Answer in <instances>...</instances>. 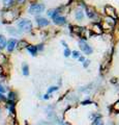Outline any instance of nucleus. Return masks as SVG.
<instances>
[{
	"instance_id": "nucleus-1",
	"label": "nucleus",
	"mask_w": 119,
	"mask_h": 125,
	"mask_svg": "<svg viewBox=\"0 0 119 125\" xmlns=\"http://www.w3.org/2000/svg\"><path fill=\"white\" fill-rule=\"evenodd\" d=\"M18 27L20 28V30L24 31V32H29L32 29V23L31 21L27 19H23L18 23Z\"/></svg>"
},
{
	"instance_id": "nucleus-2",
	"label": "nucleus",
	"mask_w": 119,
	"mask_h": 125,
	"mask_svg": "<svg viewBox=\"0 0 119 125\" xmlns=\"http://www.w3.org/2000/svg\"><path fill=\"white\" fill-rule=\"evenodd\" d=\"M44 10H45V5L41 3L32 4L28 7V13L31 14V15H37V14L42 13Z\"/></svg>"
},
{
	"instance_id": "nucleus-3",
	"label": "nucleus",
	"mask_w": 119,
	"mask_h": 125,
	"mask_svg": "<svg viewBox=\"0 0 119 125\" xmlns=\"http://www.w3.org/2000/svg\"><path fill=\"white\" fill-rule=\"evenodd\" d=\"M79 47L81 48V50L83 51L85 54H91L92 51H93L92 48L90 47L85 41H80V42H79Z\"/></svg>"
},
{
	"instance_id": "nucleus-4",
	"label": "nucleus",
	"mask_w": 119,
	"mask_h": 125,
	"mask_svg": "<svg viewBox=\"0 0 119 125\" xmlns=\"http://www.w3.org/2000/svg\"><path fill=\"white\" fill-rule=\"evenodd\" d=\"M52 18H53L54 24H56V25H63V24H65V22H66L65 18H64V17L59 16L57 12L54 14V16L52 17Z\"/></svg>"
},
{
	"instance_id": "nucleus-5",
	"label": "nucleus",
	"mask_w": 119,
	"mask_h": 125,
	"mask_svg": "<svg viewBox=\"0 0 119 125\" xmlns=\"http://www.w3.org/2000/svg\"><path fill=\"white\" fill-rule=\"evenodd\" d=\"M105 12L108 15V17H111L113 19H117V13H116V10L111 5H107L105 7Z\"/></svg>"
},
{
	"instance_id": "nucleus-6",
	"label": "nucleus",
	"mask_w": 119,
	"mask_h": 125,
	"mask_svg": "<svg viewBox=\"0 0 119 125\" xmlns=\"http://www.w3.org/2000/svg\"><path fill=\"white\" fill-rule=\"evenodd\" d=\"M17 41L16 40H14V39H12V40H9V41L7 42V45H6V48H7V50L9 51V52H12L13 50H15V48L17 47Z\"/></svg>"
},
{
	"instance_id": "nucleus-7",
	"label": "nucleus",
	"mask_w": 119,
	"mask_h": 125,
	"mask_svg": "<svg viewBox=\"0 0 119 125\" xmlns=\"http://www.w3.org/2000/svg\"><path fill=\"white\" fill-rule=\"evenodd\" d=\"M36 22H37V24L39 26H47V25H49L50 22L48 21V19L46 18H37L36 19Z\"/></svg>"
},
{
	"instance_id": "nucleus-8",
	"label": "nucleus",
	"mask_w": 119,
	"mask_h": 125,
	"mask_svg": "<svg viewBox=\"0 0 119 125\" xmlns=\"http://www.w3.org/2000/svg\"><path fill=\"white\" fill-rule=\"evenodd\" d=\"M75 17L78 21H81V20H83V18H84V12L82 10H77L75 13Z\"/></svg>"
},
{
	"instance_id": "nucleus-9",
	"label": "nucleus",
	"mask_w": 119,
	"mask_h": 125,
	"mask_svg": "<svg viewBox=\"0 0 119 125\" xmlns=\"http://www.w3.org/2000/svg\"><path fill=\"white\" fill-rule=\"evenodd\" d=\"M27 50L29 51V52L33 56L36 55V53H37V47H36V46H31V45H28V46H27Z\"/></svg>"
},
{
	"instance_id": "nucleus-10",
	"label": "nucleus",
	"mask_w": 119,
	"mask_h": 125,
	"mask_svg": "<svg viewBox=\"0 0 119 125\" xmlns=\"http://www.w3.org/2000/svg\"><path fill=\"white\" fill-rule=\"evenodd\" d=\"M86 14H87V16H88V18H90V19H93L95 17L94 10H93L92 8H90V7H87L86 8Z\"/></svg>"
},
{
	"instance_id": "nucleus-11",
	"label": "nucleus",
	"mask_w": 119,
	"mask_h": 125,
	"mask_svg": "<svg viewBox=\"0 0 119 125\" xmlns=\"http://www.w3.org/2000/svg\"><path fill=\"white\" fill-rule=\"evenodd\" d=\"M6 39L4 38V36L0 35V49H3L6 46Z\"/></svg>"
},
{
	"instance_id": "nucleus-12",
	"label": "nucleus",
	"mask_w": 119,
	"mask_h": 125,
	"mask_svg": "<svg viewBox=\"0 0 119 125\" xmlns=\"http://www.w3.org/2000/svg\"><path fill=\"white\" fill-rule=\"evenodd\" d=\"M103 28H101L100 25H97V24H94L93 25V27H92V31H94L95 33H97V35H100V33H101V30Z\"/></svg>"
},
{
	"instance_id": "nucleus-13",
	"label": "nucleus",
	"mask_w": 119,
	"mask_h": 125,
	"mask_svg": "<svg viewBox=\"0 0 119 125\" xmlns=\"http://www.w3.org/2000/svg\"><path fill=\"white\" fill-rule=\"evenodd\" d=\"M2 1H3L4 6H6V7L12 6L13 3H14V0H2Z\"/></svg>"
},
{
	"instance_id": "nucleus-14",
	"label": "nucleus",
	"mask_w": 119,
	"mask_h": 125,
	"mask_svg": "<svg viewBox=\"0 0 119 125\" xmlns=\"http://www.w3.org/2000/svg\"><path fill=\"white\" fill-rule=\"evenodd\" d=\"M23 74L25 76H27L28 74H29V68H28V66H27L26 64L23 65Z\"/></svg>"
},
{
	"instance_id": "nucleus-15",
	"label": "nucleus",
	"mask_w": 119,
	"mask_h": 125,
	"mask_svg": "<svg viewBox=\"0 0 119 125\" xmlns=\"http://www.w3.org/2000/svg\"><path fill=\"white\" fill-rule=\"evenodd\" d=\"M73 57H76V58H79L81 56V54H80L79 51H73Z\"/></svg>"
},
{
	"instance_id": "nucleus-16",
	"label": "nucleus",
	"mask_w": 119,
	"mask_h": 125,
	"mask_svg": "<svg viewBox=\"0 0 119 125\" xmlns=\"http://www.w3.org/2000/svg\"><path fill=\"white\" fill-rule=\"evenodd\" d=\"M94 125H104V122L101 119H96L94 122Z\"/></svg>"
},
{
	"instance_id": "nucleus-17",
	"label": "nucleus",
	"mask_w": 119,
	"mask_h": 125,
	"mask_svg": "<svg viewBox=\"0 0 119 125\" xmlns=\"http://www.w3.org/2000/svg\"><path fill=\"white\" fill-rule=\"evenodd\" d=\"M58 90V88L57 87H51L49 90H48V94H50V93H52L54 92V91H57Z\"/></svg>"
},
{
	"instance_id": "nucleus-18",
	"label": "nucleus",
	"mask_w": 119,
	"mask_h": 125,
	"mask_svg": "<svg viewBox=\"0 0 119 125\" xmlns=\"http://www.w3.org/2000/svg\"><path fill=\"white\" fill-rule=\"evenodd\" d=\"M69 55H70V50L66 47L65 50H64V56H66V57H67V56H69Z\"/></svg>"
},
{
	"instance_id": "nucleus-19",
	"label": "nucleus",
	"mask_w": 119,
	"mask_h": 125,
	"mask_svg": "<svg viewBox=\"0 0 119 125\" xmlns=\"http://www.w3.org/2000/svg\"><path fill=\"white\" fill-rule=\"evenodd\" d=\"M114 109L116 110V112L119 113V101H117L116 103L114 104Z\"/></svg>"
},
{
	"instance_id": "nucleus-20",
	"label": "nucleus",
	"mask_w": 119,
	"mask_h": 125,
	"mask_svg": "<svg viewBox=\"0 0 119 125\" xmlns=\"http://www.w3.org/2000/svg\"><path fill=\"white\" fill-rule=\"evenodd\" d=\"M4 92H5V89L0 84V93H4Z\"/></svg>"
},
{
	"instance_id": "nucleus-21",
	"label": "nucleus",
	"mask_w": 119,
	"mask_h": 125,
	"mask_svg": "<svg viewBox=\"0 0 119 125\" xmlns=\"http://www.w3.org/2000/svg\"><path fill=\"white\" fill-rule=\"evenodd\" d=\"M15 94H14V93H9V99H14V98H15Z\"/></svg>"
},
{
	"instance_id": "nucleus-22",
	"label": "nucleus",
	"mask_w": 119,
	"mask_h": 125,
	"mask_svg": "<svg viewBox=\"0 0 119 125\" xmlns=\"http://www.w3.org/2000/svg\"><path fill=\"white\" fill-rule=\"evenodd\" d=\"M79 59H80V62H85V58L83 57V56H80V57H79Z\"/></svg>"
},
{
	"instance_id": "nucleus-23",
	"label": "nucleus",
	"mask_w": 119,
	"mask_h": 125,
	"mask_svg": "<svg viewBox=\"0 0 119 125\" xmlns=\"http://www.w3.org/2000/svg\"><path fill=\"white\" fill-rule=\"evenodd\" d=\"M88 62H89V61H85V64H84V67H87V66H88Z\"/></svg>"
},
{
	"instance_id": "nucleus-24",
	"label": "nucleus",
	"mask_w": 119,
	"mask_h": 125,
	"mask_svg": "<svg viewBox=\"0 0 119 125\" xmlns=\"http://www.w3.org/2000/svg\"><path fill=\"white\" fill-rule=\"evenodd\" d=\"M26 0H18V3H24Z\"/></svg>"
},
{
	"instance_id": "nucleus-25",
	"label": "nucleus",
	"mask_w": 119,
	"mask_h": 125,
	"mask_svg": "<svg viewBox=\"0 0 119 125\" xmlns=\"http://www.w3.org/2000/svg\"><path fill=\"white\" fill-rule=\"evenodd\" d=\"M44 98H45V99H48V98H49V94H48V93H47V94H46V95H45V97H44Z\"/></svg>"
}]
</instances>
